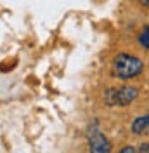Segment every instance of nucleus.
I'll list each match as a JSON object with an SVG mask.
<instances>
[{
  "instance_id": "obj_1",
  "label": "nucleus",
  "mask_w": 149,
  "mask_h": 153,
  "mask_svg": "<svg viewBox=\"0 0 149 153\" xmlns=\"http://www.w3.org/2000/svg\"><path fill=\"white\" fill-rule=\"evenodd\" d=\"M142 71V61L130 54H118L113 61V75L116 78L127 80L134 78Z\"/></svg>"
},
{
  "instance_id": "obj_2",
  "label": "nucleus",
  "mask_w": 149,
  "mask_h": 153,
  "mask_svg": "<svg viewBox=\"0 0 149 153\" xmlns=\"http://www.w3.org/2000/svg\"><path fill=\"white\" fill-rule=\"evenodd\" d=\"M137 97V89L134 87H120V89H109L104 92V99L108 106H127Z\"/></svg>"
},
{
  "instance_id": "obj_3",
  "label": "nucleus",
  "mask_w": 149,
  "mask_h": 153,
  "mask_svg": "<svg viewBox=\"0 0 149 153\" xmlns=\"http://www.w3.org/2000/svg\"><path fill=\"white\" fill-rule=\"evenodd\" d=\"M89 153H111V144L95 125L89 132Z\"/></svg>"
},
{
  "instance_id": "obj_4",
  "label": "nucleus",
  "mask_w": 149,
  "mask_h": 153,
  "mask_svg": "<svg viewBox=\"0 0 149 153\" xmlns=\"http://www.w3.org/2000/svg\"><path fill=\"white\" fill-rule=\"evenodd\" d=\"M148 131V117H139L134 120L132 124V132L135 134H144Z\"/></svg>"
},
{
  "instance_id": "obj_5",
  "label": "nucleus",
  "mask_w": 149,
  "mask_h": 153,
  "mask_svg": "<svg viewBox=\"0 0 149 153\" xmlns=\"http://www.w3.org/2000/svg\"><path fill=\"white\" fill-rule=\"evenodd\" d=\"M140 44H142L146 49H149V26L140 33Z\"/></svg>"
},
{
  "instance_id": "obj_6",
  "label": "nucleus",
  "mask_w": 149,
  "mask_h": 153,
  "mask_svg": "<svg viewBox=\"0 0 149 153\" xmlns=\"http://www.w3.org/2000/svg\"><path fill=\"white\" fill-rule=\"evenodd\" d=\"M120 153H137V152H135V150H134L132 146H125V148H123V150H121Z\"/></svg>"
},
{
  "instance_id": "obj_7",
  "label": "nucleus",
  "mask_w": 149,
  "mask_h": 153,
  "mask_svg": "<svg viewBox=\"0 0 149 153\" xmlns=\"http://www.w3.org/2000/svg\"><path fill=\"white\" fill-rule=\"evenodd\" d=\"M139 2L144 5V7H148V9H149V0H139Z\"/></svg>"
},
{
  "instance_id": "obj_8",
  "label": "nucleus",
  "mask_w": 149,
  "mask_h": 153,
  "mask_svg": "<svg viewBox=\"0 0 149 153\" xmlns=\"http://www.w3.org/2000/svg\"><path fill=\"white\" fill-rule=\"evenodd\" d=\"M148 131H149V115H148Z\"/></svg>"
}]
</instances>
